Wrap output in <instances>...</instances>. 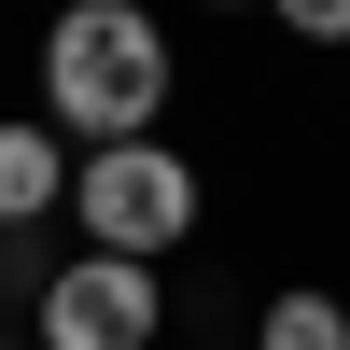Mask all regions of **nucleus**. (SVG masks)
<instances>
[{
  "mask_svg": "<svg viewBox=\"0 0 350 350\" xmlns=\"http://www.w3.org/2000/svg\"><path fill=\"white\" fill-rule=\"evenodd\" d=\"M183 98V42L154 28V0H56L42 28V126L56 140H154Z\"/></svg>",
  "mask_w": 350,
  "mask_h": 350,
  "instance_id": "nucleus-1",
  "label": "nucleus"
},
{
  "mask_svg": "<svg viewBox=\"0 0 350 350\" xmlns=\"http://www.w3.org/2000/svg\"><path fill=\"white\" fill-rule=\"evenodd\" d=\"M211 14H267V0H211Z\"/></svg>",
  "mask_w": 350,
  "mask_h": 350,
  "instance_id": "nucleus-7",
  "label": "nucleus"
},
{
  "mask_svg": "<svg viewBox=\"0 0 350 350\" xmlns=\"http://www.w3.org/2000/svg\"><path fill=\"white\" fill-rule=\"evenodd\" d=\"M196 168L168 154V140H98V154L70 168V224H84V252H140V267H168V252L196 239Z\"/></svg>",
  "mask_w": 350,
  "mask_h": 350,
  "instance_id": "nucleus-2",
  "label": "nucleus"
},
{
  "mask_svg": "<svg viewBox=\"0 0 350 350\" xmlns=\"http://www.w3.org/2000/svg\"><path fill=\"white\" fill-rule=\"evenodd\" d=\"M280 28H295V42H350V0H267Z\"/></svg>",
  "mask_w": 350,
  "mask_h": 350,
  "instance_id": "nucleus-6",
  "label": "nucleus"
},
{
  "mask_svg": "<svg viewBox=\"0 0 350 350\" xmlns=\"http://www.w3.org/2000/svg\"><path fill=\"white\" fill-rule=\"evenodd\" d=\"M42 350H168V280L140 252H70L42 267Z\"/></svg>",
  "mask_w": 350,
  "mask_h": 350,
  "instance_id": "nucleus-3",
  "label": "nucleus"
},
{
  "mask_svg": "<svg viewBox=\"0 0 350 350\" xmlns=\"http://www.w3.org/2000/svg\"><path fill=\"white\" fill-rule=\"evenodd\" d=\"M70 140H56L42 126V112H14V126H0V239H28V224H42V211H70Z\"/></svg>",
  "mask_w": 350,
  "mask_h": 350,
  "instance_id": "nucleus-4",
  "label": "nucleus"
},
{
  "mask_svg": "<svg viewBox=\"0 0 350 350\" xmlns=\"http://www.w3.org/2000/svg\"><path fill=\"white\" fill-rule=\"evenodd\" d=\"M252 350H350V295H323V280L267 295V308H252Z\"/></svg>",
  "mask_w": 350,
  "mask_h": 350,
  "instance_id": "nucleus-5",
  "label": "nucleus"
}]
</instances>
